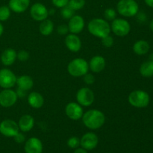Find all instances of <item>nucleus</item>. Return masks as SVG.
Instances as JSON below:
<instances>
[{"label":"nucleus","mask_w":153,"mask_h":153,"mask_svg":"<svg viewBox=\"0 0 153 153\" xmlns=\"http://www.w3.org/2000/svg\"><path fill=\"white\" fill-rule=\"evenodd\" d=\"M144 1L146 5L153 8V0H144Z\"/></svg>","instance_id":"39"},{"label":"nucleus","mask_w":153,"mask_h":153,"mask_svg":"<svg viewBox=\"0 0 153 153\" xmlns=\"http://www.w3.org/2000/svg\"><path fill=\"white\" fill-rule=\"evenodd\" d=\"M140 75L145 78H150L153 76V61H145L140 67Z\"/></svg>","instance_id":"25"},{"label":"nucleus","mask_w":153,"mask_h":153,"mask_svg":"<svg viewBox=\"0 0 153 153\" xmlns=\"http://www.w3.org/2000/svg\"><path fill=\"white\" fill-rule=\"evenodd\" d=\"M95 100L94 93L88 88H82L76 94V100L80 105L88 107L94 103Z\"/></svg>","instance_id":"8"},{"label":"nucleus","mask_w":153,"mask_h":153,"mask_svg":"<svg viewBox=\"0 0 153 153\" xmlns=\"http://www.w3.org/2000/svg\"><path fill=\"white\" fill-rule=\"evenodd\" d=\"M16 51L13 49H6L5 50L3 51L1 55V61L3 65L4 66H11L15 61L16 60Z\"/></svg>","instance_id":"20"},{"label":"nucleus","mask_w":153,"mask_h":153,"mask_svg":"<svg viewBox=\"0 0 153 153\" xmlns=\"http://www.w3.org/2000/svg\"><path fill=\"white\" fill-rule=\"evenodd\" d=\"M16 94H17L18 97H25V95H26V91H24V90L20 89V88H18L17 91H16Z\"/></svg>","instance_id":"37"},{"label":"nucleus","mask_w":153,"mask_h":153,"mask_svg":"<svg viewBox=\"0 0 153 153\" xmlns=\"http://www.w3.org/2000/svg\"><path fill=\"white\" fill-rule=\"evenodd\" d=\"M82 119L84 125L91 130L99 129L105 122V116L103 112L97 109H91L84 113Z\"/></svg>","instance_id":"1"},{"label":"nucleus","mask_w":153,"mask_h":153,"mask_svg":"<svg viewBox=\"0 0 153 153\" xmlns=\"http://www.w3.org/2000/svg\"><path fill=\"white\" fill-rule=\"evenodd\" d=\"M105 66V59L101 55H96L93 57L89 62V69L96 73H99L104 70Z\"/></svg>","instance_id":"17"},{"label":"nucleus","mask_w":153,"mask_h":153,"mask_svg":"<svg viewBox=\"0 0 153 153\" xmlns=\"http://www.w3.org/2000/svg\"><path fill=\"white\" fill-rule=\"evenodd\" d=\"M150 60L151 61H153V53H152L150 55Z\"/></svg>","instance_id":"43"},{"label":"nucleus","mask_w":153,"mask_h":153,"mask_svg":"<svg viewBox=\"0 0 153 153\" xmlns=\"http://www.w3.org/2000/svg\"><path fill=\"white\" fill-rule=\"evenodd\" d=\"M30 0H10L8 7L14 13H20L25 12L28 8Z\"/></svg>","instance_id":"19"},{"label":"nucleus","mask_w":153,"mask_h":153,"mask_svg":"<svg viewBox=\"0 0 153 153\" xmlns=\"http://www.w3.org/2000/svg\"><path fill=\"white\" fill-rule=\"evenodd\" d=\"M149 43L144 40H139L133 45V52L137 55H144L149 51Z\"/></svg>","instance_id":"23"},{"label":"nucleus","mask_w":153,"mask_h":153,"mask_svg":"<svg viewBox=\"0 0 153 153\" xmlns=\"http://www.w3.org/2000/svg\"><path fill=\"white\" fill-rule=\"evenodd\" d=\"M111 29L117 36L125 37L129 34L131 31V25L126 19L123 18H116L112 20Z\"/></svg>","instance_id":"6"},{"label":"nucleus","mask_w":153,"mask_h":153,"mask_svg":"<svg viewBox=\"0 0 153 153\" xmlns=\"http://www.w3.org/2000/svg\"><path fill=\"white\" fill-rule=\"evenodd\" d=\"M89 64L84 58H78L72 60L67 66V71L73 77H82L88 73Z\"/></svg>","instance_id":"3"},{"label":"nucleus","mask_w":153,"mask_h":153,"mask_svg":"<svg viewBox=\"0 0 153 153\" xmlns=\"http://www.w3.org/2000/svg\"><path fill=\"white\" fill-rule=\"evenodd\" d=\"M54 30V23L50 19H44L41 21L39 26V31L43 36H49L52 33Z\"/></svg>","instance_id":"24"},{"label":"nucleus","mask_w":153,"mask_h":153,"mask_svg":"<svg viewBox=\"0 0 153 153\" xmlns=\"http://www.w3.org/2000/svg\"><path fill=\"white\" fill-rule=\"evenodd\" d=\"M57 32L60 34V35H65L67 34L69 32V28L68 25H61L58 27L57 28Z\"/></svg>","instance_id":"35"},{"label":"nucleus","mask_w":153,"mask_h":153,"mask_svg":"<svg viewBox=\"0 0 153 153\" xmlns=\"http://www.w3.org/2000/svg\"><path fill=\"white\" fill-rule=\"evenodd\" d=\"M19 132L18 123L14 120L7 119L1 121L0 123V133L4 137H13Z\"/></svg>","instance_id":"7"},{"label":"nucleus","mask_w":153,"mask_h":153,"mask_svg":"<svg viewBox=\"0 0 153 153\" xmlns=\"http://www.w3.org/2000/svg\"><path fill=\"white\" fill-rule=\"evenodd\" d=\"M55 13V10H54V9H51L50 10H49V14H53V13Z\"/></svg>","instance_id":"42"},{"label":"nucleus","mask_w":153,"mask_h":153,"mask_svg":"<svg viewBox=\"0 0 153 153\" xmlns=\"http://www.w3.org/2000/svg\"><path fill=\"white\" fill-rule=\"evenodd\" d=\"M19 131L22 132L30 131L34 126V119L31 115L24 114L19 118L18 122Z\"/></svg>","instance_id":"18"},{"label":"nucleus","mask_w":153,"mask_h":153,"mask_svg":"<svg viewBox=\"0 0 153 153\" xmlns=\"http://www.w3.org/2000/svg\"><path fill=\"white\" fill-rule=\"evenodd\" d=\"M88 28L92 35L101 39L109 35L111 31L108 22L101 18H95L90 21Z\"/></svg>","instance_id":"2"},{"label":"nucleus","mask_w":153,"mask_h":153,"mask_svg":"<svg viewBox=\"0 0 153 153\" xmlns=\"http://www.w3.org/2000/svg\"><path fill=\"white\" fill-rule=\"evenodd\" d=\"M65 113L67 116L72 120H79L82 119L84 111L82 106L80 105L79 103L72 102L66 105Z\"/></svg>","instance_id":"12"},{"label":"nucleus","mask_w":153,"mask_h":153,"mask_svg":"<svg viewBox=\"0 0 153 153\" xmlns=\"http://www.w3.org/2000/svg\"><path fill=\"white\" fill-rule=\"evenodd\" d=\"M16 76L10 70L4 68L0 70V87L4 89H9L16 83Z\"/></svg>","instance_id":"9"},{"label":"nucleus","mask_w":153,"mask_h":153,"mask_svg":"<svg viewBox=\"0 0 153 153\" xmlns=\"http://www.w3.org/2000/svg\"><path fill=\"white\" fill-rule=\"evenodd\" d=\"M13 138H14L15 141H16V143H23V142L25 140V135H24L23 134H22V133H20V132H19L17 134H16V136H14V137H13Z\"/></svg>","instance_id":"36"},{"label":"nucleus","mask_w":153,"mask_h":153,"mask_svg":"<svg viewBox=\"0 0 153 153\" xmlns=\"http://www.w3.org/2000/svg\"><path fill=\"white\" fill-rule=\"evenodd\" d=\"M67 146L71 149H76L80 146V139L75 136L70 137L67 140Z\"/></svg>","instance_id":"29"},{"label":"nucleus","mask_w":153,"mask_h":153,"mask_svg":"<svg viewBox=\"0 0 153 153\" xmlns=\"http://www.w3.org/2000/svg\"><path fill=\"white\" fill-rule=\"evenodd\" d=\"M104 16L108 20H114L116 19L117 11L113 8H107L104 11Z\"/></svg>","instance_id":"30"},{"label":"nucleus","mask_w":153,"mask_h":153,"mask_svg":"<svg viewBox=\"0 0 153 153\" xmlns=\"http://www.w3.org/2000/svg\"><path fill=\"white\" fill-rule=\"evenodd\" d=\"M128 102L137 108H143L149 105L150 97L147 92L142 90H135L130 93L128 97Z\"/></svg>","instance_id":"4"},{"label":"nucleus","mask_w":153,"mask_h":153,"mask_svg":"<svg viewBox=\"0 0 153 153\" xmlns=\"http://www.w3.org/2000/svg\"><path fill=\"white\" fill-rule=\"evenodd\" d=\"M16 85H17L18 88L20 89L28 91L34 86V81L31 76L28 75H23L16 79Z\"/></svg>","instance_id":"22"},{"label":"nucleus","mask_w":153,"mask_h":153,"mask_svg":"<svg viewBox=\"0 0 153 153\" xmlns=\"http://www.w3.org/2000/svg\"><path fill=\"white\" fill-rule=\"evenodd\" d=\"M135 1H138V0H135Z\"/></svg>","instance_id":"44"},{"label":"nucleus","mask_w":153,"mask_h":153,"mask_svg":"<svg viewBox=\"0 0 153 153\" xmlns=\"http://www.w3.org/2000/svg\"><path fill=\"white\" fill-rule=\"evenodd\" d=\"M74 153H88V150L83 149V148L78 147L76 148V149H75Z\"/></svg>","instance_id":"38"},{"label":"nucleus","mask_w":153,"mask_h":153,"mask_svg":"<svg viewBox=\"0 0 153 153\" xmlns=\"http://www.w3.org/2000/svg\"><path fill=\"white\" fill-rule=\"evenodd\" d=\"M64 43L67 49L73 52H79L82 48V41L75 34H67L65 37Z\"/></svg>","instance_id":"16"},{"label":"nucleus","mask_w":153,"mask_h":153,"mask_svg":"<svg viewBox=\"0 0 153 153\" xmlns=\"http://www.w3.org/2000/svg\"><path fill=\"white\" fill-rule=\"evenodd\" d=\"M10 16V9L8 6L3 5L0 7V22L6 21Z\"/></svg>","instance_id":"27"},{"label":"nucleus","mask_w":153,"mask_h":153,"mask_svg":"<svg viewBox=\"0 0 153 153\" xmlns=\"http://www.w3.org/2000/svg\"><path fill=\"white\" fill-rule=\"evenodd\" d=\"M67 25L71 34H79L85 28V19L80 15H74L70 19Z\"/></svg>","instance_id":"14"},{"label":"nucleus","mask_w":153,"mask_h":153,"mask_svg":"<svg viewBox=\"0 0 153 153\" xmlns=\"http://www.w3.org/2000/svg\"><path fill=\"white\" fill-rule=\"evenodd\" d=\"M102 43L103 46H105V47H111L114 45L113 37L110 35H108L106 36V37H103V38H102Z\"/></svg>","instance_id":"32"},{"label":"nucleus","mask_w":153,"mask_h":153,"mask_svg":"<svg viewBox=\"0 0 153 153\" xmlns=\"http://www.w3.org/2000/svg\"><path fill=\"white\" fill-rule=\"evenodd\" d=\"M3 32H4V27H3L2 24L0 22V37H1V35H2Z\"/></svg>","instance_id":"40"},{"label":"nucleus","mask_w":153,"mask_h":153,"mask_svg":"<svg viewBox=\"0 0 153 153\" xmlns=\"http://www.w3.org/2000/svg\"><path fill=\"white\" fill-rule=\"evenodd\" d=\"M30 14L31 18L36 21H43L47 19L49 10L42 3H35L30 8Z\"/></svg>","instance_id":"11"},{"label":"nucleus","mask_w":153,"mask_h":153,"mask_svg":"<svg viewBox=\"0 0 153 153\" xmlns=\"http://www.w3.org/2000/svg\"><path fill=\"white\" fill-rule=\"evenodd\" d=\"M28 102L31 107L33 108L38 109L40 108L43 105L44 103V99L43 96L38 92H31L29 94L28 97Z\"/></svg>","instance_id":"21"},{"label":"nucleus","mask_w":153,"mask_h":153,"mask_svg":"<svg viewBox=\"0 0 153 153\" xmlns=\"http://www.w3.org/2000/svg\"><path fill=\"white\" fill-rule=\"evenodd\" d=\"M17 99L16 91L10 88L4 89L0 92V105L3 108H10L16 104Z\"/></svg>","instance_id":"10"},{"label":"nucleus","mask_w":153,"mask_h":153,"mask_svg":"<svg viewBox=\"0 0 153 153\" xmlns=\"http://www.w3.org/2000/svg\"><path fill=\"white\" fill-rule=\"evenodd\" d=\"M85 4V0H70L67 5L73 10H79L83 8Z\"/></svg>","instance_id":"26"},{"label":"nucleus","mask_w":153,"mask_h":153,"mask_svg":"<svg viewBox=\"0 0 153 153\" xmlns=\"http://www.w3.org/2000/svg\"><path fill=\"white\" fill-rule=\"evenodd\" d=\"M118 13L125 17L136 16L139 11V5L135 0H120L117 4Z\"/></svg>","instance_id":"5"},{"label":"nucleus","mask_w":153,"mask_h":153,"mask_svg":"<svg viewBox=\"0 0 153 153\" xmlns=\"http://www.w3.org/2000/svg\"><path fill=\"white\" fill-rule=\"evenodd\" d=\"M70 0H52V2L55 7L62 8L68 4Z\"/></svg>","instance_id":"33"},{"label":"nucleus","mask_w":153,"mask_h":153,"mask_svg":"<svg viewBox=\"0 0 153 153\" xmlns=\"http://www.w3.org/2000/svg\"><path fill=\"white\" fill-rule=\"evenodd\" d=\"M16 58L20 61H26L29 58V53L25 50H20L17 52Z\"/></svg>","instance_id":"31"},{"label":"nucleus","mask_w":153,"mask_h":153,"mask_svg":"<svg viewBox=\"0 0 153 153\" xmlns=\"http://www.w3.org/2000/svg\"><path fill=\"white\" fill-rule=\"evenodd\" d=\"M75 10H73L70 6L67 5L65 7H62L61 10V15L64 19H70L72 16H74Z\"/></svg>","instance_id":"28"},{"label":"nucleus","mask_w":153,"mask_h":153,"mask_svg":"<svg viewBox=\"0 0 153 153\" xmlns=\"http://www.w3.org/2000/svg\"><path fill=\"white\" fill-rule=\"evenodd\" d=\"M98 136L94 132L86 133L80 139V146L88 151L95 149L98 145Z\"/></svg>","instance_id":"13"},{"label":"nucleus","mask_w":153,"mask_h":153,"mask_svg":"<svg viewBox=\"0 0 153 153\" xmlns=\"http://www.w3.org/2000/svg\"><path fill=\"white\" fill-rule=\"evenodd\" d=\"M43 143L37 137H30L25 141L24 150L25 153H42L43 152Z\"/></svg>","instance_id":"15"},{"label":"nucleus","mask_w":153,"mask_h":153,"mask_svg":"<svg viewBox=\"0 0 153 153\" xmlns=\"http://www.w3.org/2000/svg\"><path fill=\"white\" fill-rule=\"evenodd\" d=\"M149 28H150V29L153 31V19L151 20L150 23H149Z\"/></svg>","instance_id":"41"},{"label":"nucleus","mask_w":153,"mask_h":153,"mask_svg":"<svg viewBox=\"0 0 153 153\" xmlns=\"http://www.w3.org/2000/svg\"><path fill=\"white\" fill-rule=\"evenodd\" d=\"M83 79L84 82H85V84H87V85H93V84L94 83V82H95V78H94V76H93L92 74L88 73L84 76Z\"/></svg>","instance_id":"34"}]
</instances>
